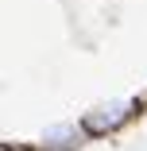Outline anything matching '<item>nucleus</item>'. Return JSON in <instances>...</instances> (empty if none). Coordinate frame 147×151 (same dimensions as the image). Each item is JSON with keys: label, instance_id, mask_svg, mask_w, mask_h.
Listing matches in <instances>:
<instances>
[{"label": "nucleus", "instance_id": "obj_1", "mask_svg": "<svg viewBox=\"0 0 147 151\" xmlns=\"http://www.w3.org/2000/svg\"><path fill=\"white\" fill-rule=\"evenodd\" d=\"M132 109H136V101H132V97H116V101H108V105L93 109L89 116L81 120V128H85V132H93V136H105V132H112L116 124H124V120L132 116Z\"/></svg>", "mask_w": 147, "mask_h": 151}, {"label": "nucleus", "instance_id": "obj_2", "mask_svg": "<svg viewBox=\"0 0 147 151\" xmlns=\"http://www.w3.org/2000/svg\"><path fill=\"white\" fill-rule=\"evenodd\" d=\"M77 139V128L74 124H54V128H47V143L50 147H70Z\"/></svg>", "mask_w": 147, "mask_h": 151}]
</instances>
